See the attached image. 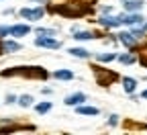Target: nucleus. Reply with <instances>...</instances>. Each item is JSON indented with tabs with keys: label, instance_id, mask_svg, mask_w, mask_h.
<instances>
[{
	"label": "nucleus",
	"instance_id": "obj_13",
	"mask_svg": "<svg viewBox=\"0 0 147 135\" xmlns=\"http://www.w3.org/2000/svg\"><path fill=\"white\" fill-rule=\"evenodd\" d=\"M74 39H78V41H90V39H94V33H90V31H74Z\"/></svg>",
	"mask_w": 147,
	"mask_h": 135
},
{
	"label": "nucleus",
	"instance_id": "obj_25",
	"mask_svg": "<svg viewBox=\"0 0 147 135\" xmlns=\"http://www.w3.org/2000/svg\"><path fill=\"white\" fill-rule=\"evenodd\" d=\"M16 100H18V98H16L14 94H8V96H6V102H8V104H12V102H16Z\"/></svg>",
	"mask_w": 147,
	"mask_h": 135
},
{
	"label": "nucleus",
	"instance_id": "obj_14",
	"mask_svg": "<svg viewBox=\"0 0 147 135\" xmlns=\"http://www.w3.org/2000/svg\"><path fill=\"white\" fill-rule=\"evenodd\" d=\"M51 76H53L55 80H71L74 78V74L69 70H57V72H53Z\"/></svg>",
	"mask_w": 147,
	"mask_h": 135
},
{
	"label": "nucleus",
	"instance_id": "obj_16",
	"mask_svg": "<svg viewBox=\"0 0 147 135\" xmlns=\"http://www.w3.org/2000/svg\"><path fill=\"white\" fill-rule=\"evenodd\" d=\"M123 86H125L127 92H133L135 86H137V80H133V78H123Z\"/></svg>",
	"mask_w": 147,
	"mask_h": 135
},
{
	"label": "nucleus",
	"instance_id": "obj_28",
	"mask_svg": "<svg viewBox=\"0 0 147 135\" xmlns=\"http://www.w3.org/2000/svg\"><path fill=\"white\" fill-rule=\"evenodd\" d=\"M0 53H2V43H0Z\"/></svg>",
	"mask_w": 147,
	"mask_h": 135
},
{
	"label": "nucleus",
	"instance_id": "obj_7",
	"mask_svg": "<svg viewBox=\"0 0 147 135\" xmlns=\"http://www.w3.org/2000/svg\"><path fill=\"white\" fill-rule=\"evenodd\" d=\"M98 23H100L102 27H119L123 21H121V16H100Z\"/></svg>",
	"mask_w": 147,
	"mask_h": 135
},
{
	"label": "nucleus",
	"instance_id": "obj_9",
	"mask_svg": "<svg viewBox=\"0 0 147 135\" xmlns=\"http://www.w3.org/2000/svg\"><path fill=\"white\" fill-rule=\"evenodd\" d=\"M29 31H31L29 25H14V27H10V35L12 37H25Z\"/></svg>",
	"mask_w": 147,
	"mask_h": 135
},
{
	"label": "nucleus",
	"instance_id": "obj_15",
	"mask_svg": "<svg viewBox=\"0 0 147 135\" xmlns=\"http://www.w3.org/2000/svg\"><path fill=\"white\" fill-rule=\"evenodd\" d=\"M76 113H78V115H98L100 111H98V109H94V107H80V104H78Z\"/></svg>",
	"mask_w": 147,
	"mask_h": 135
},
{
	"label": "nucleus",
	"instance_id": "obj_8",
	"mask_svg": "<svg viewBox=\"0 0 147 135\" xmlns=\"http://www.w3.org/2000/svg\"><path fill=\"white\" fill-rule=\"evenodd\" d=\"M121 21L125 23V25H141L143 23V16H139V14H121Z\"/></svg>",
	"mask_w": 147,
	"mask_h": 135
},
{
	"label": "nucleus",
	"instance_id": "obj_22",
	"mask_svg": "<svg viewBox=\"0 0 147 135\" xmlns=\"http://www.w3.org/2000/svg\"><path fill=\"white\" fill-rule=\"evenodd\" d=\"M119 62H121V64H133V62H135V55H121Z\"/></svg>",
	"mask_w": 147,
	"mask_h": 135
},
{
	"label": "nucleus",
	"instance_id": "obj_19",
	"mask_svg": "<svg viewBox=\"0 0 147 135\" xmlns=\"http://www.w3.org/2000/svg\"><path fill=\"white\" fill-rule=\"evenodd\" d=\"M18 104H21V107H31L33 104V96H29V94L18 96Z\"/></svg>",
	"mask_w": 147,
	"mask_h": 135
},
{
	"label": "nucleus",
	"instance_id": "obj_4",
	"mask_svg": "<svg viewBox=\"0 0 147 135\" xmlns=\"http://www.w3.org/2000/svg\"><path fill=\"white\" fill-rule=\"evenodd\" d=\"M35 45H37V47H49V49H57L61 43H59L57 39H53V37H43V35H39V39H35Z\"/></svg>",
	"mask_w": 147,
	"mask_h": 135
},
{
	"label": "nucleus",
	"instance_id": "obj_3",
	"mask_svg": "<svg viewBox=\"0 0 147 135\" xmlns=\"http://www.w3.org/2000/svg\"><path fill=\"white\" fill-rule=\"evenodd\" d=\"M96 80H98V84H100V86H110L115 80H119V74L110 72V70H98Z\"/></svg>",
	"mask_w": 147,
	"mask_h": 135
},
{
	"label": "nucleus",
	"instance_id": "obj_27",
	"mask_svg": "<svg viewBox=\"0 0 147 135\" xmlns=\"http://www.w3.org/2000/svg\"><path fill=\"white\" fill-rule=\"evenodd\" d=\"M33 2H45V0H33Z\"/></svg>",
	"mask_w": 147,
	"mask_h": 135
},
{
	"label": "nucleus",
	"instance_id": "obj_23",
	"mask_svg": "<svg viewBox=\"0 0 147 135\" xmlns=\"http://www.w3.org/2000/svg\"><path fill=\"white\" fill-rule=\"evenodd\" d=\"M117 123H119V117H117V115H113V117L108 119V125H110V127H115Z\"/></svg>",
	"mask_w": 147,
	"mask_h": 135
},
{
	"label": "nucleus",
	"instance_id": "obj_10",
	"mask_svg": "<svg viewBox=\"0 0 147 135\" xmlns=\"http://www.w3.org/2000/svg\"><path fill=\"white\" fill-rule=\"evenodd\" d=\"M119 39H121V43H123V45L131 47V49H133V47H135V43H137V41H135V37H133L131 33H121V35H119Z\"/></svg>",
	"mask_w": 147,
	"mask_h": 135
},
{
	"label": "nucleus",
	"instance_id": "obj_1",
	"mask_svg": "<svg viewBox=\"0 0 147 135\" xmlns=\"http://www.w3.org/2000/svg\"><path fill=\"white\" fill-rule=\"evenodd\" d=\"M0 76H29V78H47V72L43 68H12V70H4Z\"/></svg>",
	"mask_w": 147,
	"mask_h": 135
},
{
	"label": "nucleus",
	"instance_id": "obj_17",
	"mask_svg": "<svg viewBox=\"0 0 147 135\" xmlns=\"http://www.w3.org/2000/svg\"><path fill=\"white\" fill-rule=\"evenodd\" d=\"M67 53H71V55H76V57H90V51H86V49H80V47H76V49H69Z\"/></svg>",
	"mask_w": 147,
	"mask_h": 135
},
{
	"label": "nucleus",
	"instance_id": "obj_12",
	"mask_svg": "<svg viewBox=\"0 0 147 135\" xmlns=\"http://www.w3.org/2000/svg\"><path fill=\"white\" fill-rule=\"evenodd\" d=\"M123 6L131 12V10H139L143 6V0H123Z\"/></svg>",
	"mask_w": 147,
	"mask_h": 135
},
{
	"label": "nucleus",
	"instance_id": "obj_20",
	"mask_svg": "<svg viewBox=\"0 0 147 135\" xmlns=\"http://www.w3.org/2000/svg\"><path fill=\"white\" fill-rule=\"evenodd\" d=\"M35 111L39 113V115H43V113L51 111V102H41V104H37V107H35Z\"/></svg>",
	"mask_w": 147,
	"mask_h": 135
},
{
	"label": "nucleus",
	"instance_id": "obj_6",
	"mask_svg": "<svg viewBox=\"0 0 147 135\" xmlns=\"http://www.w3.org/2000/svg\"><path fill=\"white\" fill-rule=\"evenodd\" d=\"M82 102H86V94H82V92H76V94L65 96V104H69V107H78Z\"/></svg>",
	"mask_w": 147,
	"mask_h": 135
},
{
	"label": "nucleus",
	"instance_id": "obj_5",
	"mask_svg": "<svg viewBox=\"0 0 147 135\" xmlns=\"http://www.w3.org/2000/svg\"><path fill=\"white\" fill-rule=\"evenodd\" d=\"M43 8H23L21 10V16H25V18H29V21H39V18L43 16Z\"/></svg>",
	"mask_w": 147,
	"mask_h": 135
},
{
	"label": "nucleus",
	"instance_id": "obj_21",
	"mask_svg": "<svg viewBox=\"0 0 147 135\" xmlns=\"http://www.w3.org/2000/svg\"><path fill=\"white\" fill-rule=\"evenodd\" d=\"M35 33L37 35H43V37H53L55 35V29H37Z\"/></svg>",
	"mask_w": 147,
	"mask_h": 135
},
{
	"label": "nucleus",
	"instance_id": "obj_11",
	"mask_svg": "<svg viewBox=\"0 0 147 135\" xmlns=\"http://www.w3.org/2000/svg\"><path fill=\"white\" fill-rule=\"evenodd\" d=\"M10 51H21V43H16V41H2V53H10Z\"/></svg>",
	"mask_w": 147,
	"mask_h": 135
},
{
	"label": "nucleus",
	"instance_id": "obj_2",
	"mask_svg": "<svg viewBox=\"0 0 147 135\" xmlns=\"http://www.w3.org/2000/svg\"><path fill=\"white\" fill-rule=\"evenodd\" d=\"M59 14H63V16H71V18H76V16H82V14H86V12H90V8H84L80 2H69V4H59L57 8Z\"/></svg>",
	"mask_w": 147,
	"mask_h": 135
},
{
	"label": "nucleus",
	"instance_id": "obj_18",
	"mask_svg": "<svg viewBox=\"0 0 147 135\" xmlns=\"http://www.w3.org/2000/svg\"><path fill=\"white\" fill-rule=\"evenodd\" d=\"M96 60L98 62H113V60H117V53H98Z\"/></svg>",
	"mask_w": 147,
	"mask_h": 135
},
{
	"label": "nucleus",
	"instance_id": "obj_24",
	"mask_svg": "<svg viewBox=\"0 0 147 135\" xmlns=\"http://www.w3.org/2000/svg\"><path fill=\"white\" fill-rule=\"evenodd\" d=\"M10 33V27H0V37H6Z\"/></svg>",
	"mask_w": 147,
	"mask_h": 135
},
{
	"label": "nucleus",
	"instance_id": "obj_26",
	"mask_svg": "<svg viewBox=\"0 0 147 135\" xmlns=\"http://www.w3.org/2000/svg\"><path fill=\"white\" fill-rule=\"evenodd\" d=\"M141 96H143V98H147V90H145V92H143V94H141Z\"/></svg>",
	"mask_w": 147,
	"mask_h": 135
}]
</instances>
